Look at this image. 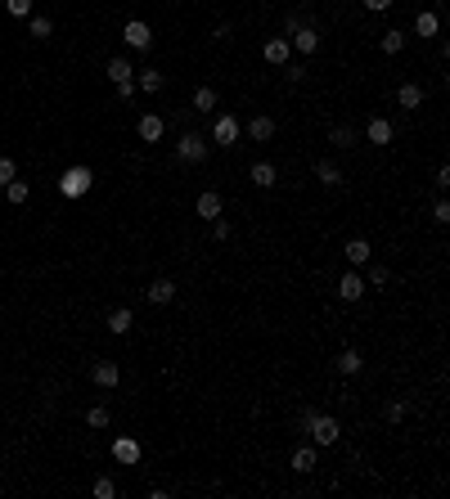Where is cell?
Returning a JSON list of instances; mask_svg holds the SVG:
<instances>
[{
  "label": "cell",
  "mask_w": 450,
  "mask_h": 499,
  "mask_svg": "<svg viewBox=\"0 0 450 499\" xmlns=\"http://www.w3.org/2000/svg\"><path fill=\"white\" fill-rule=\"evenodd\" d=\"M302 427L315 436V445H333V441L342 436L338 418H329V414H315V409H306V414H302Z\"/></svg>",
  "instance_id": "cell-1"
},
{
  "label": "cell",
  "mask_w": 450,
  "mask_h": 499,
  "mask_svg": "<svg viewBox=\"0 0 450 499\" xmlns=\"http://www.w3.org/2000/svg\"><path fill=\"white\" fill-rule=\"evenodd\" d=\"M90 185H95L90 167H68V171L59 176V194H63V198H86V194H90Z\"/></svg>",
  "instance_id": "cell-2"
},
{
  "label": "cell",
  "mask_w": 450,
  "mask_h": 499,
  "mask_svg": "<svg viewBox=\"0 0 450 499\" xmlns=\"http://www.w3.org/2000/svg\"><path fill=\"white\" fill-rule=\"evenodd\" d=\"M176 158L180 162H203L207 158V136H198V131H185L176 144Z\"/></svg>",
  "instance_id": "cell-3"
},
{
  "label": "cell",
  "mask_w": 450,
  "mask_h": 499,
  "mask_svg": "<svg viewBox=\"0 0 450 499\" xmlns=\"http://www.w3.org/2000/svg\"><path fill=\"white\" fill-rule=\"evenodd\" d=\"M122 41H127L131 50H149V45H153V32H149V23H140V18H131V23L122 27Z\"/></svg>",
  "instance_id": "cell-4"
},
{
  "label": "cell",
  "mask_w": 450,
  "mask_h": 499,
  "mask_svg": "<svg viewBox=\"0 0 450 499\" xmlns=\"http://www.w3.org/2000/svg\"><path fill=\"white\" fill-rule=\"evenodd\" d=\"M113 459H118L122 468H136L140 464V441L136 436H118L113 441Z\"/></svg>",
  "instance_id": "cell-5"
},
{
  "label": "cell",
  "mask_w": 450,
  "mask_h": 499,
  "mask_svg": "<svg viewBox=\"0 0 450 499\" xmlns=\"http://www.w3.org/2000/svg\"><path fill=\"white\" fill-rule=\"evenodd\" d=\"M212 144H221V149H230V144H239V122L230 117H216V126H212Z\"/></svg>",
  "instance_id": "cell-6"
},
{
  "label": "cell",
  "mask_w": 450,
  "mask_h": 499,
  "mask_svg": "<svg viewBox=\"0 0 450 499\" xmlns=\"http://www.w3.org/2000/svg\"><path fill=\"white\" fill-rule=\"evenodd\" d=\"M266 63H275V68H284V63H289V54H293V45H289V36H271V41H266Z\"/></svg>",
  "instance_id": "cell-7"
},
{
  "label": "cell",
  "mask_w": 450,
  "mask_h": 499,
  "mask_svg": "<svg viewBox=\"0 0 450 499\" xmlns=\"http://www.w3.org/2000/svg\"><path fill=\"white\" fill-rule=\"evenodd\" d=\"M136 131H140V140H145V144H158L162 131H167V122H162L158 113H145V117L136 122Z\"/></svg>",
  "instance_id": "cell-8"
},
{
  "label": "cell",
  "mask_w": 450,
  "mask_h": 499,
  "mask_svg": "<svg viewBox=\"0 0 450 499\" xmlns=\"http://www.w3.org/2000/svg\"><path fill=\"white\" fill-rule=\"evenodd\" d=\"M221 194H216V189H203V194H198V203H194V212L198 216H203V220H216V216H221Z\"/></svg>",
  "instance_id": "cell-9"
},
{
  "label": "cell",
  "mask_w": 450,
  "mask_h": 499,
  "mask_svg": "<svg viewBox=\"0 0 450 499\" xmlns=\"http://www.w3.org/2000/svg\"><path fill=\"white\" fill-rule=\"evenodd\" d=\"M338 297H342V302H360V297H365V279H360L356 270H347L338 279Z\"/></svg>",
  "instance_id": "cell-10"
},
{
  "label": "cell",
  "mask_w": 450,
  "mask_h": 499,
  "mask_svg": "<svg viewBox=\"0 0 450 499\" xmlns=\"http://www.w3.org/2000/svg\"><path fill=\"white\" fill-rule=\"evenodd\" d=\"M289 45H293L298 54H315V50H320V32H315V27H298Z\"/></svg>",
  "instance_id": "cell-11"
},
{
  "label": "cell",
  "mask_w": 450,
  "mask_h": 499,
  "mask_svg": "<svg viewBox=\"0 0 450 499\" xmlns=\"http://www.w3.org/2000/svg\"><path fill=\"white\" fill-rule=\"evenodd\" d=\"M90 378H95V387H104V391H109V387H118V378H122V373H118V364H113V360H99V364L90 369Z\"/></svg>",
  "instance_id": "cell-12"
},
{
  "label": "cell",
  "mask_w": 450,
  "mask_h": 499,
  "mask_svg": "<svg viewBox=\"0 0 450 499\" xmlns=\"http://www.w3.org/2000/svg\"><path fill=\"white\" fill-rule=\"evenodd\" d=\"M248 180H252L257 189H271L275 180H280V171H275V162H252V171H248Z\"/></svg>",
  "instance_id": "cell-13"
},
{
  "label": "cell",
  "mask_w": 450,
  "mask_h": 499,
  "mask_svg": "<svg viewBox=\"0 0 450 499\" xmlns=\"http://www.w3.org/2000/svg\"><path fill=\"white\" fill-rule=\"evenodd\" d=\"M145 297H149L153 306H167L171 297H176V284H171V279H153V284L145 288Z\"/></svg>",
  "instance_id": "cell-14"
},
{
  "label": "cell",
  "mask_w": 450,
  "mask_h": 499,
  "mask_svg": "<svg viewBox=\"0 0 450 499\" xmlns=\"http://www.w3.org/2000/svg\"><path fill=\"white\" fill-rule=\"evenodd\" d=\"M365 136H369V144H392V122L387 117H369V126H365Z\"/></svg>",
  "instance_id": "cell-15"
},
{
  "label": "cell",
  "mask_w": 450,
  "mask_h": 499,
  "mask_svg": "<svg viewBox=\"0 0 450 499\" xmlns=\"http://www.w3.org/2000/svg\"><path fill=\"white\" fill-rule=\"evenodd\" d=\"M248 140H257V144L275 140V117H252L248 122Z\"/></svg>",
  "instance_id": "cell-16"
},
{
  "label": "cell",
  "mask_w": 450,
  "mask_h": 499,
  "mask_svg": "<svg viewBox=\"0 0 450 499\" xmlns=\"http://www.w3.org/2000/svg\"><path fill=\"white\" fill-rule=\"evenodd\" d=\"M315 180H320V185H342V171H338V162H329V158H320L315 162Z\"/></svg>",
  "instance_id": "cell-17"
},
{
  "label": "cell",
  "mask_w": 450,
  "mask_h": 499,
  "mask_svg": "<svg viewBox=\"0 0 450 499\" xmlns=\"http://www.w3.org/2000/svg\"><path fill=\"white\" fill-rule=\"evenodd\" d=\"M369 256H374V247H369V238H347V261H351V265H365Z\"/></svg>",
  "instance_id": "cell-18"
},
{
  "label": "cell",
  "mask_w": 450,
  "mask_h": 499,
  "mask_svg": "<svg viewBox=\"0 0 450 499\" xmlns=\"http://www.w3.org/2000/svg\"><path fill=\"white\" fill-rule=\"evenodd\" d=\"M415 32H419V36H437V32H442V18H437L433 9H419V18H415Z\"/></svg>",
  "instance_id": "cell-19"
},
{
  "label": "cell",
  "mask_w": 450,
  "mask_h": 499,
  "mask_svg": "<svg viewBox=\"0 0 450 499\" xmlns=\"http://www.w3.org/2000/svg\"><path fill=\"white\" fill-rule=\"evenodd\" d=\"M360 369H365V360H360V351H356V347L338 356V373H342V378H351V373H360Z\"/></svg>",
  "instance_id": "cell-20"
},
{
  "label": "cell",
  "mask_w": 450,
  "mask_h": 499,
  "mask_svg": "<svg viewBox=\"0 0 450 499\" xmlns=\"http://www.w3.org/2000/svg\"><path fill=\"white\" fill-rule=\"evenodd\" d=\"M396 104H401V108H419V104H424V90H419L415 81H405V85L396 90Z\"/></svg>",
  "instance_id": "cell-21"
},
{
  "label": "cell",
  "mask_w": 450,
  "mask_h": 499,
  "mask_svg": "<svg viewBox=\"0 0 450 499\" xmlns=\"http://www.w3.org/2000/svg\"><path fill=\"white\" fill-rule=\"evenodd\" d=\"M131 324H136V315H131L127 306H118V311L109 315V333H131Z\"/></svg>",
  "instance_id": "cell-22"
},
{
  "label": "cell",
  "mask_w": 450,
  "mask_h": 499,
  "mask_svg": "<svg viewBox=\"0 0 450 499\" xmlns=\"http://www.w3.org/2000/svg\"><path fill=\"white\" fill-rule=\"evenodd\" d=\"M293 473H315V445L293 450Z\"/></svg>",
  "instance_id": "cell-23"
},
{
  "label": "cell",
  "mask_w": 450,
  "mask_h": 499,
  "mask_svg": "<svg viewBox=\"0 0 450 499\" xmlns=\"http://www.w3.org/2000/svg\"><path fill=\"white\" fill-rule=\"evenodd\" d=\"M109 76L113 81H136V68H131V59H109Z\"/></svg>",
  "instance_id": "cell-24"
},
{
  "label": "cell",
  "mask_w": 450,
  "mask_h": 499,
  "mask_svg": "<svg viewBox=\"0 0 450 499\" xmlns=\"http://www.w3.org/2000/svg\"><path fill=\"white\" fill-rule=\"evenodd\" d=\"M162 85H167V76H162L158 68H145V72H140V90H149V95H158V90H162Z\"/></svg>",
  "instance_id": "cell-25"
},
{
  "label": "cell",
  "mask_w": 450,
  "mask_h": 499,
  "mask_svg": "<svg viewBox=\"0 0 450 499\" xmlns=\"http://www.w3.org/2000/svg\"><path fill=\"white\" fill-rule=\"evenodd\" d=\"M194 108L198 113H212L216 108V90H212V85H198V90H194Z\"/></svg>",
  "instance_id": "cell-26"
},
{
  "label": "cell",
  "mask_w": 450,
  "mask_h": 499,
  "mask_svg": "<svg viewBox=\"0 0 450 499\" xmlns=\"http://www.w3.org/2000/svg\"><path fill=\"white\" fill-rule=\"evenodd\" d=\"M378 45H383V54H401V50H405V32H387Z\"/></svg>",
  "instance_id": "cell-27"
},
{
  "label": "cell",
  "mask_w": 450,
  "mask_h": 499,
  "mask_svg": "<svg viewBox=\"0 0 450 499\" xmlns=\"http://www.w3.org/2000/svg\"><path fill=\"white\" fill-rule=\"evenodd\" d=\"M5 194H9V203H27V180H9V185H5Z\"/></svg>",
  "instance_id": "cell-28"
},
{
  "label": "cell",
  "mask_w": 450,
  "mask_h": 499,
  "mask_svg": "<svg viewBox=\"0 0 450 499\" xmlns=\"http://www.w3.org/2000/svg\"><path fill=\"white\" fill-rule=\"evenodd\" d=\"M50 32H54L50 18H32V36H36V41H50Z\"/></svg>",
  "instance_id": "cell-29"
},
{
  "label": "cell",
  "mask_w": 450,
  "mask_h": 499,
  "mask_svg": "<svg viewBox=\"0 0 450 499\" xmlns=\"http://www.w3.org/2000/svg\"><path fill=\"white\" fill-rule=\"evenodd\" d=\"M5 9L14 18H27V14H32V0H5Z\"/></svg>",
  "instance_id": "cell-30"
},
{
  "label": "cell",
  "mask_w": 450,
  "mask_h": 499,
  "mask_svg": "<svg viewBox=\"0 0 450 499\" xmlns=\"http://www.w3.org/2000/svg\"><path fill=\"white\" fill-rule=\"evenodd\" d=\"M86 423H90V427H109V409H104V405H95L90 414H86Z\"/></svg>",
  "instance_id": "cell-31"
},
{
  "label": "cell",
  "mask_w": 450,
  "mask_h": 499,
  "mask_svg": "<svg viewBox=\"0 0 450 499\" xmlns=\"http://www.w3.org/2000/svg\"><path fill=\"white\" fill-rule=\"evenodd\" d=\"M95 495H99V499H113V495H118V486H113L109 477H99V482H95Z\"/></svg>",
  "instance_id": "cell-32"
},
{
  "label": "cell",
  "mask_w": 450,
  "mask_h": 499,
  "mask_svg": "<svg viewBox=\"0 0 450 499\" xmlns=\"http://www.w3.org/2000/svg\"><path fill=\"white\" fill-rule=\"evenodd\" d=\"M18 176V167H14V162H9V158H0V185H9V180H14Z\"/></svg>",
  "instance_id": "cell-33"
},
{
  "label": "cell",
  "mask_w": 450,
  "mask_h": 499,
  "mask_svg": "<svg viewBox=\"0 0 450 499\" xmlns=\"http://www.w3.org/2000/svg\"><path fill=\"white\" fill-rule=\"evenodd\" d=\"M333 144H338V149H347V144H351V131L347 126H333V136H329Z\"/></svg>",
  "instance_id": "cell-34"
},
{
  "label": "cell",
  "mask_w": 450,
  "mask_h": 499,
  "mask_svg": "<svg viewBox=\"0 0 450 499\" xmlns=\"http://www.w3.org/2000/svg\"><path fill=\"white\" fill-rule=\"evenodd\" d=\"M401 418H405V405H401V400H392V405H387V423H401Z\"/></svg>",
  "instance_id": "cell-35"
},
{
  "label": "cell",
  "mask_w": 450,
  "mask_h": 499,
  "mask_svg": "<svg viewBox=\"0 0 450 499\" xmlns=\"http://www.w3.org/2000/svg\"><path fill=\"white\" fill-rule=\"evenodd\" d=\"M433 220H437V225H446V220H450V203H437L433 207Z\"/></svg>",
  "instance_id": "cell-36"
},
{
  "label": "cell",
  "mask_w": 450,
  "mask_h": 499,
  "mask_svg": "<svg viewBox=\"0 0 450 499\" xmlns=\"http://www.w3.org/2000/svg\"><path fill=\"white\" fill-rule=\"evenodd\" d=\"M118 99H136V81H118Z\"/></svg>",
  "instance_id": "cell-37"
},
{
  "label": "cell",
  "mask_w": 450,
  "mask_h": 499,
  "mask_svg": "<svg viewBox=\"0 0 450 499\" xmlns=\"http://www.w3.org/2000/svg\"><path fill=\"white\" fill-rule=\"evenodd\" d=\"M212 234H216V238H221V243H225V238H230V225H225V220H221V216H216V220H212Z\"/></svg>",
  "instance_id": "cell-38"
},
{
  "label": "cell",
  "mask_w": 450,
  "mask_h": 499,
  "mask_svg": "<svg viewBox=\"0 0 450 499\" xmlns=\"http://www.w3.org/2000/svg\"><path fill=\"white\" fill-rule=\"evenodd\" d=\"M298 27H302V14H289V18H284V32H289V36L298 32Z\"/></svg>",
  "instance_id": "cell-39"
},
{
  "label": "cell",
  "mask_w": 450,
  "mask_h": 499,
  "mask_svg": "<svg viewBox=\"0 0 450 499\" xmlns=\"http://www.w3.org/2000/svg\"><path fill=\"white\" fill-rule=\"evenodd\" d=\"M387 5H392V0H365V9H369V14H383Z\"/></svg>",
  "instance_id": "cell-40"
}]
</instances>
